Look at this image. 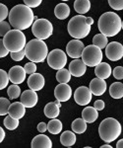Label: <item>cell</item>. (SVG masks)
Masks as SVG:
<instances>
[{"mask_svg":"<svg viewBox=\"0 0 123 148\" xmlns=\"http://www.w3.org/2000/svg\"><path fill=\"white\" fill-rule=\"evenodd\" d=\"M105 56L110 61H118L123 57V46L118 42H111L105 47Z\"/></svg>","mask_w":123,"mask_h":148,"instance_id":"obj_10","label":"cell"},{"mask_svg":"<svg viewBox=\"0 0 123 148\" xmlns=\"http://www.w3.org/2000/svg\"><path fill=\"white\" fill-rule=\"evenodd\" d=\"M56 80L59 83H68L71 80V73L65 68L59 69L56 72Z\"/></svg>","mask_w":123,"mask_h":148,"instance_id":"obj_31","label":"cell"},{"mask_svg":"<svg viewBox=\"0 0 123 148\" xmlns=\"http://www.w3.org/2000/svg\"><path fill=\"white\" fill-rule=\"evenodd\" d=\"M3 42L9 52H17L22 51L27 45L26 36L24 35L22 31L17 30V29L9 31L3 37Z\"/></svg>","mask_w":123,"mask_h":148,"instance_id":"obj_6","label":"cell"},{"mask_svg":"<svg viewBox=\"0 0 123 148\" xmlns=\"http://www.w3.org/2000/svg\"><path fill=\"white\" fill-rule=\"evenodd\" d=\"M32 148H51L52 142L51 139L46 134H39L33 138L31 143Z\"/></svg>","mask_w":123,"mask_h":148,"instance_id":"obj_20","label":"cell"},{"mask_svg":"<svg viewBox=\"0 0 123 148\" xmlns=\"http://www.w3.org/2000/svg\"><path fill=\"white\" fill-rule=\"evenodd\" d=\"M62 123L61 121L57 120V119H51L49 123H47V130L51 133V134H59L62 131Z\"/></svg>","mask_w":123,"mask_h":148,"instance_id":"obj_28","label":"cell"},{"mask_svg":"<svg viewBox=\"0 0 123 148\" xmlns=\"http://www.w3.org/2000/svg\"><path fill=\"white\" fill-rule=\"evenodd\" d=\"M42 0H24L25 5L29 6L30 8H37L41 4Z\"/></svg>","mask_w":123,"mask_h":148,"instance_id":"obj_42","label":"cell"},{"mask_svg":"<svg viewBox=\"0 0 123 148\" xmlns=\"http://www.w3.org/2000/svg\"><path fill=\"white\" fill-rule=\"evenodd\" d=\"M54 15L59 20H65L70 16V8L67 4L59 3L54 8Z\"/></svg>","mask_w":123,"mask_h":148,"instance_id":"obj_25","label":"cell"},{"mask_svg":"<svg viewBox=\"0 0 123 148\" xmlns=\"http://www.w3.org/2000/svg\"><path fill=\"white\" fill-rule=\"evenodd\" d=\"M37 130L41 133H44L47 130V125L46 123H43V121L39 123V125H37Z\"/></svg>","mask_w":123,"mask_h":148,"instance_id":"obj_45","label":"cell"},{"mask_svg":"<svg viewBox=\"0 0 123 148\" xmlns=\"http://www.w3.org/2000/svg\"><path fill=\"white\" fill-rule=\"evenodd\" d=\"M116 147L117 148H123V138L122 139L118 140V142L116 143Z\"/></svg>","mask_w":123,"mask_h":148,"instance_id":"obj_48","label":"cell"},{"mask_svg":"<svg viewBox=\"0 0 123 148\" xmlns=\"http://www.w3.org/2000/svg\"><path fill=\"white\" fill-rule=\"evenodd\" d=\"M21 103L28 109L34 108L37 106V101H39V96L37 92L34 90H26L21 94Z\"/></svg>","mask_w":123,"mask_h":148,"instance_id":"obj_15","label":"cell"},{"mask_svg":"<svg viewBox=\"0 0 123 148\" xmlns=\"http://www.w3.org/2000/svg\"><path fill=\"white\" fill-rule=\"evenodd\" d=\"M108 44L107 37H105L103 34H98L93 38V45L98 47H100L101 49H105V47Z\"/></svg>","mask_w":123,"mask_h":148,"instance_id":"obj_30","label":"cell"},{"mask_svg":"<svg viewBox=\"0 0 123 148\" xmlns=\"http://www.w3.org/2000/svg\"><path fill=\"white\" fill-rule=\"evenodd\" d=\"M121 29H122V30H123V21H122V22H121Z\"/></svg>","mask_w":123,"mask_h":148,"instance_id":"obj_50","label":"cell"},{"mask_svg":"<svg viewBox=\"0 0 123 148\" xmlns=\"http://www.w3.org/2000/svg\"><path fill=\"white\" fill-rule=\"evenodd\" d=\"M109 95L113 99L123 98V84L121 82H114L109 87Z\"/></svg>","mask_w":123,"mask_h":148,"instance_id":"obj_27","label":"cell"},{"mask_svg":"<svg viewBox=\"0 0 123 148\" xmlns=\"http://www.w3.org/2000/svg\"><path fill=\"white\" fill-rule=\"evenodd\" d=\"M89 88L92 94L94 96H101L106 91V82L105 79H101V78L96 77L91 81Z\"/></svg>","mask_w":123,"mask_h":148,"instance_id":"obj_18","label":"cell"},{"mask_svg":"<svg viewBox=\"0 0 123 148\" xmlns=\"http://www.w3.org/2000/svg\"><path fill=\"white\" fill-rule=\"evenodd\" d=\"M47 64L54 70H59L65 67L67 63V56L62 49H53L47 54Z\"/></svg>","mask_w":123,"mask_h":148,"instance_id":"obj_9","label":"cell"},{"mask_svg":"<svg viewBox=\"0 0 123 148\" xmlns=\"http://www.w3.org/2000/svg\"><path fill=\"white\" fill-rule=\"evenodd\" d=\"M7 94L10 99L14 100L17 99L21 96V88L19 87L17 84H13L8 87V90H7Z\"/></svg>","mask_w":123,"mask_h":148,"instance_id":"obj_33","label":"cell"},{"mask_svg":"<svg viewBox=\"0 0 123 148\" xmlns=\"http://www.w3.org/2000/svg\"><path fill=\"white\" fill-rule=\"evenodd\" d=\"M101 148H112V146L109 144V143H106V144H105V145H101Z\"/></svg>","mask_w":123,"mask_h":148,"instance_id":"obj_49","label":"cell"},{"mask_svg":"<svg viewBox=\"0 0 123 148\" xmlns=\"http://www.w3.org/2000/svg\"><path fill=\"white\" fill-rule=\"evenodd\" d=\"M76 140H77V137L74 131L66 130V131H63L60 135V142H61V144L65 147L73 146V145L76 143Z\"/></svg>","mask_w":123,"mask_h":148,"instance_id":"obj_24","label":"cell"},{"mask_svg":"<svg viewBox=\"0 0 123 148\" xmlns=\"http://www.w3.org/2000/svg\"><path fill=\"white\" fill-rule=\"evenodd\" d=\"M87 70V65L84 61L80 58H76L72 60L69 64V71L71 75L74 77H82Z\"/></svg>","mask_w":123,"mask_h":148,"instance_id":"obj_17","label":"cell"},{"mask_svg":"<svg viewBox=\"0 0 123 148\" xmlns=\"http://www.w3.org/2000/svg\"><path fill=\"white\" fill-rule=\"evenodd\" d=\"M68 33L72 38L81 40L86 38L91 32V26L86 22V17L78 14L77 16L71 18L68 22Z\"/></svg>","mask_w":123,"mask_h":148,"instance_id":"obj_5","label":"cell"},{"mask_svg":"<svg viewBox=\"0 0 123 148\" xmlns=\"http://www.w3.org/2000/svg\"><path fill=\"white\" fill-rule=\"evenodd\" d=\"M9 24L14 29L23 31L32 27L35 15L32 8L25 4H18L9 12Z\"/></svg>","mask_w":123,"mask_h":148,"instance_id":"obj_1","label":"cell"},{"mask_svg":"<svg viewBox=\"0 0 123 148\" xmlns=\"http://www.w3.org/2000/svg\"><path fill=\"white\" fill-rule=\"evenodd\" d=\"M85 46L80 40H70L67 44L66 47V52H67V56H69L71 58H80L82 56V52L84 51Z\"/></svg>","mask_w":123,"mask_h":148,"instance_id":"obj_12","label":"cell"},{"mask_svg":"<svg viewBox=\"0 0 123 148\" xmlns=\"http://www.w3.org/2000/svg\"><path fill=\"white\" fill-rule=\"evenodd\" d=\"M122 127L120 123L113 118L105 119L99 126V134L103 141L111 143L121 134Z\"/></svg>","mask_w":123,"mask_h":148,"instance_id":"obj_3","label":"cell"},{"mask_svg":"<svg viewBox=\"0 0 123 148\" xmlns=\"http://www.w3.org/2000/svg\"><path fill=\"white\" fill-rule=\"evenodd\" d=\"M94 73H96V76L98 78H101V79H107V78H109L110 75H111L112 69L110 67V64L101 61L100 64H98V65L96 66Z\"/></svg>","mask_w":123,"mask_h":148,"instance_id":"obj_21","label":"cell"},{"mask_svg":"<svg viewBox=\"0 0 123 148\" xmlns=\"http://www.w3.org/2000/svg\"><path fill=\"white\" fill-rule=\"evenodd\" d=\"M26 57L35 63L43 62L48 54V47L42 40L35 39L27 42L25 47Z\"/></svg>","mask_w":123,"mask_h":148,"instance_id":"obj_4","label":"cell"},{"mask_svg":"<svg viewBox=\"0 0 123 148\" xmlns=\"http://www.w3.org/2000/svg\"><path fill=\"white\" fill-rule=\"evenodd\" d=\"M108 4L113 10H123V0H108Z\"/></svg>","mask_w":123,"mask_h":148,"instance_id":"obj_36","label":"cell"},{"mask_svg":"<svg viewBox=\"0 0 123 148\" xmlns=\"http://www.w3.org/2000/svg\"><path fill=\"white\" fill-rule=\"evenodd\" d=\"M87 130V123L83 119H76L72 123V131L77 134H82Z\"/></svg>","mask_w":123,"mask_h":148,"instance_id":"obj_29","label":"cell"},{"mask_svg":"<svg viewBox=\"0 0 123 148\" xmlns=\"http://www.w3.org/2000/svg\"><path fill=\"white\" fill-rule=\"evenodd\" d=\"M4 138H5V131H4L3 128L0 126V143L3 141Z\"/></svg>","mask_w":123,"mask_h":148,"instance_id":"obj_46","label":"cell"},{"mask_svg":"<svg viewBox=\"0 0 123 148\" xmlns=\"http://www.w3.org/2000/svg\"><path fill=\"white\" fill-rule=\"evenodd\" d=\"M86 22L87 24H89L90 26H92L94 24V19L92 17H86Z\"/></svg>","mask_w":123,"mask_h":148,"instance_id":"obj_47","label":"cell"},{"mask_svg":"<svg viewBox=\"0 0 123 148\" xmlns=\"http://www.w3.org/2000/svg\"><path fill=\"white\" fill-rule=\"evenodd\" d=\"M54 96L59 102H67L72 96V89L67 83H59L54 89Z\"/></svg>","mask_w":123,"mask_h":148,"instance_id":"obj_13","label":"cell"},{"mask_svg":"<svg viewBox=\"0 0 123 148\" xmlns=\"http://www.w3.org/2000/svg\"><path fill=\"white\" fill-rule=\"evenodd\" d=\"M74 9L80 15L88 13L91 9V2L90 0H75Z\"/></svg>","mask_w":123,"mask_h":148,"instance_id":"obj_26","label":"cell"},{"mask_svg":"<svg viewBox=\"0 0 123 148\" xmlns=\"http://www.w3.org/2000/svg\"><path fill=\"white\" fill-rule=\"evenodd\" d=\"M26 71L24 69L23 66L20 65H15L13 67L10 68L8 72L9 80L11 81L13 84H22V83L26 79Z\"/></svg>","mask_w":123,"mask_h":148,"instance_id":"obj_14","label":"cell"},{"mask_svg":"<svg viewBox=\"0 0 123 148\" xmlns=\"http://www.w3.org/2000/svg\"><path fill=\"white\" fill-rule=\"evenodd\" d=\"M121 19L114 12H105L99 19V30L107 38L115 37L121 30Z\"/></svg>","mask_w":123,"mask_h":148,"instance_id":"obj_2","label":"cell"},{"mask_svg":"<svg viewBox=\"0 0 123 148\" xmlns=\"http://www.w3.org/2000/svg\"><path fill=\"white\" fill-rule=\"evenodd\" d=\"M105 102H103V100H96L94 104V108L96 110H98V111H103V110L105 109Z\"/></svg>","mask_w":123,"mask_h":148,"instance_id":"obj_44","label":"cell"},{"mask_svg":"<svg viewBox=\"0 0 123 148\" xmlns=\"http://www.w3.org/2000/svg\"><path fill=\"white\" fill-rule=\"evenodd\" d=\"M10 101L7 98H0V116H6L8 114V109L10 106Z\"/></svg>","mask_w":123,"mask_h":148,"instance_id":"obj_34","label":"cell"},{"mask_svg":"<svg viewBox=\"0 0 123 148\" xmlns=\"http://www.w3.org/2000/svg\"><path fill=\"white\" fill-rule=\"evenodd\" d=\"M9 76L8 73L3 69H0V90H3L8 86L9 83Z\"/></svg>","mask_w":123,"mask_h":148,"instance_id":"obj_35","label":"cell"},{"mask_svg":"<svg viewBox=\"0 0 123 148\" xmlns=\"http://www.w3.org/2000/svg\"><path fill=\"white\" fill-rule=\"evenodd\" d=\"M9 13H8V8L6 5L0 3V22L1 21H5V19L8 17Z\"/></svg>","mask_w":123,"mask_h":148,"instance_id":"obj_41","label":"cell"},{"mask_svg":"<svg viewBox=\"0 0 123 148\" xmlns=\"http://www.w3.org/2000/svg\"><path fill=\"white\" fill-rule=\"evenodd\" d=\"M24 69H25L26 73L27 74H33L35 73V71H37V65H35V62H33V61H30V62L26 63L25 66H24Z\"/></svg>","mask_w":123,"mask_h":148,"instance_id":"obj_39","label":"cell"},{"mask_svg":"<svg viewBox=\"0 0 123 148\" xmlns=\"http://www.w3.org/2000/svg\"><path fill=\"white\" fill-rule=\"evenodd\" d=\"M4 126L7 128L8 130H14L19 126V120H16V119L12 118L8 114L5 119H4Z\"/></svg>","mask_w":123,"mask_h":148,"instance_id":"obj_32","label":"cell"},{"mask_svg":"<svg viewBox=\"0 0 123 148\" xmlns=\"http://www.w3.org/2000/svg\"><path fill=\"white\" fill-rule=\"evenodd\" d=\"M11 30V25H9L6 21L0 22V37H4Z\"/></svg>","mask_w":123,"mask_h":148,"instance_id":"obj_38","label":"cell"},{"mask_svg":"<svg viewBox=\"0 0 123 148\" xmlns=\"http://www.w3.org/2000/svg\"><path fill=\"white\" fill-rule=\"evenodd\" d=\"M62 1L64 2V1H69V0H62Z\"/></svg>","mask_w":123,"mask_h":148,"instance_id":"obj_51","label":"cell"},{"mask_svg":"<svg viewBox=\"0 0 123 148\" xmlns=\"http://www.w3.org/2000/svg\"><path fill=\"white\" fill-rule=\"evenodd\" d=\"M92 94L90 88L86 86H81L77 88L76 91L74 93V100L79 106H87L92 101Z\"/></svg>","mask_w":123,"mask_h":148,"instance_id":"obj_11","label":"cell"},{"mask_svg":"<svg viewBox=\"0 0 123 148\" xmlns=\"http://www.w3.org/2000/svg\"><path fill=\"white\" fill-rule=\"evenodd\" d=\"M33 35L39 40H46L53 34V26L47 19H37L32 25Z\"/></svg>","mask_w":123,"mask_h":148,"instance_id":"obj_7","label":"cell"},{"mask_svg":"<svg viewBox=\"0 0 123 148\" xmlns=\"http://www.w3.org/2000/svg\"><path fill=\"white\" fill-rule=\"evenodd\" d=\"M82 60L87 66L96 67L103 61V51L100 47L91 45L87 46L82 52Z\"/></svg>","mask_w":123,"mask_h":148,"instance_id":"obj_8","label":"cell"},{"mask_svg":"<svg viewBox=\"0 0 123 148\" xmlns=\"http://www.w3.org/2000/svg\"><path fill=\"white\" fill-rule=\"evenodd\" d=\"M112 75H113V77L117 80L123 79V67L122 66H116V67L113 69Z\"/></svg>","mask_w":123,"mask_h":148,"instance_id":"obj_40","label":"cell"},{"mask_svg":"<svg viewBox=\"0 0 123 148\" xmlns=\"http://www.w3.org/2000/svg\"><path fill=\"white\" fill-rule=\"evenodd\" d=\"M25 114L26 107L21 102H15L10 104L8 109V114L10 116L16 119V120H21V119L24 118Z\"/></svg>","mask_w":123,"mask_h":148,"instance_id":"obj_19","label":"cell"},{"mask_svg":"<svg viewBox=\"0 0 123 148\" xmlns=\"http://www.w3.org/2000/svg\"><path fill=\"white\" fill-rule=\"evenodd\" d=\"M10 56L11 58L13 59L14 61H21L24 59V57L26 56V52H25V49H22L20 51L17 52H10Z\"/></svg>","mask_w":123,"mask_h":148,"instance_id":"obj_37","label":"cell"},{"mask_svg":"<svg viewBox=\"0 0 123 148\" xmlns=\"http://www.w3.org/2000/svg\"><path fill=\"white\" fill-rule=\"evenodd\" d=\"M43 113L47 119H56L60 114V107L56 104V102L47 103L44 107Z\"/></svg>","mask_w":123,"mask_h":148,"instance_id":"obj_23","label":"cell"},{"mask_svg":"<svg viewBox=\"0 0 123 148\" xmlns=\"http://www.w3.org/2000/svg\"><path fill=\"white\" fill-rule=\"evenodd\" d=\"M99 118V112L94 107H86L82 112V119L87 123H93Z\"/></svg>","mask_w":123,"mask_h":148,"instance_id":"obj_22","label":"cell"},{"mask_svg":"<svg viewBox=\"0 0 123 148\" xmlns=\"http://www.w3.org/2000/svg\"><path fill=\"white\" fill-rule=\"evenodd\" d=\"M8 53H9V51L6 49L5 46H4L3 40H0V58L7 56Z\"/></svg>","mask_w":123,"mask_h":148,"instance_id":"obj_43","label":"cell"},{"mask_svg":"<svg viewBox=\"0 0 123 148\" xmlns=\"http://www.w3.org/2000/svg\"><path fill=\"white\" fill-rule=\"evenodd\" d=\"M46 85V79L41 75V73H33L30 75V77L28 78V86L31 90H34V91H39Z\"/></svg>","mask_w":123,"mask_h":148,"instance_id":"obj_16","label":"cell"}]
</instances>
